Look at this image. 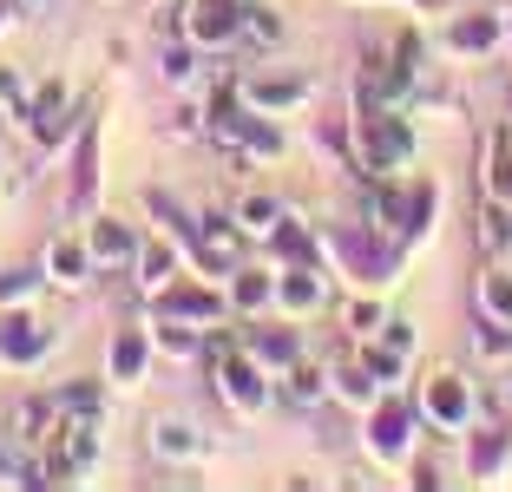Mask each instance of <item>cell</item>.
Listing matches in <instances>:
<instances>
[{"mask_svg": "<svg viewBox=\"0 0 512 492\" xmlns=\"http://www.w3.org/2000/svg\"><path fill=\"white\" fill-rule=\"evenodd\" d=\"M243 40L250 46H283V14L270 0H243Z\"/></svg>", "mask_w": 512, "mask_h": 492, "instance_id": "cell-37", "label": "cell"}, {"mask_svg": "<svg viewBox=\"0 0 512 492\" xmlns=\"http://www.w3.org/2000/svg\"><path fill=\"white\" fill-rule=\"evenodd\" d=\"M53 401H60V414H106V401H112V388H106V374L99 381H66V388H53Z\"/></svg>", "mask_w": 512, "mask_h": 492, "instance_id": "cell-35", "label": "cell"}, {"mask_svg": "<svg viewBox=\"0 0 512 492\" xmlns=\"http://www.w3.org/2000/svg\"><path fill=\"white\" fill-rule=\"evenodd\" d=\"M263 250L276 256V263H322V230H309L296 217V210H289L283 224L270 230V237H263Z\"/></svg>", "mask_w": 512, "mask_h": 492, "instance_id": "cell-28", "label": "cell"}, {"mask_svg": "<svg viewBox=\"0 0 512 492\" xmlns=\"http://www.w3.org/2000/svg\"><path fill=\"white\" fill-rule=\"evenodd\" d=\"M151 361H158V342H151V322H119L106 342V388L112 394H138L145 388Z\"/></svg>", "mask_w": 512, "mask_h": 492, "instance_id": "cell-14", "label": "cell"}, {"mask_svg": "<svg viewBox=\"0 0 512 492\" xmlns=\"http://www.w3.org/2000/svg\"><path fill=\"white\" fill-rule=\"evenodd\" d=\"M506 53H512V0H506Z\"/></svg>", "mask_w": 512, "mask_h": 492, "instance_id": "cell-43", "label": "cell"}, {"mask_svg": "<svg viewBox=\"0 0 512 492\" xmlns=\"http://www.w3.org/2000/svg\"><path fill=\"white\" fill-rule=\"evenodd\" d=\"M421 401L401 388H388L375 407H362V453L375 466H407L414 453H421Z\"/></svg>", "mask_w": 512, "mask_h": 492, "instance_id": "cell-6", "label": "cell"}, {"mask_svg": "<svg viewBox=\"0 0 512 492\" xmlns=\"http://www.w3.org/2000/svg\"><path fill=\"white\" fill-rule=\"evenodd\" d=\"M381 394H388V388H381V374L362 361V348H355V355H335V361H329V407H348V414H362V407H375Z\"/></svg>", "mask_w": 512, "mask_h": 492, "instance_id": "cell-23", "label": "cell"}, {"mask_svg": "<svg viewBox=\"0 0 512 492\" xmlns=\"http://www.w3.org/2000/svg\"><path fill=\"white\" fill-rule=\"evenodd\" d=\"M348 158L362 178H381V171H407V164L421 158V125L407 105H362L348 99Z\"/></svg>", "mask_w": 512, "mask_h": 492, "instance_id": "cell-2", "label": "cell"}, {"mask_svg": "<svg viewBox=\"0 0 512 492\" xmlns=\"http://www.w3.org/2000/svg\"><path fill=\"white\" fill-rule=\"evenodd\" d=\"M224 289H230V309L237 315H270L276 309V269L270 263H250V256H243L224 276Z\"/></svg>", "mask_w": 512, "mask_h": 492, "instance_id": "cell-25", "label": "cell"}, {"mask_svg": "<svg viewBox=\"0 0 512 492\" xmlns=\"http://www.w3.org/2000/svg\"><path fill=\"white\" fill-rule=\"evenodd\" d=\"M440 46H447L453 60H493V53H506V7H473V14H453L447 33H440Z\"/></svg>", "mask_w": 512, "mask_h": 492, "instance_id": "cell-18", "label": "cell"}, {"mask_svg": "<svg viewBox=\"0 0 512 492\" xmlns=\"http://www.w3.org/2000/svg\"><path fill=\"white\" fill-rule=\"evenodd\" d=\"M27 79L14 73V66H0V112H7V119H27Z\"/></svg>", "mask_w": 512, "mask_h": 492, "instance_id": "cell-39", "label": "cell"}, {"mask_svg": "<svg viewBox=\"0 0 512 492\" xmlns=\"http://www.w3.org/2000/svg\"><path fill=\"white\" fill-rule=\"evenodd\" d=\"M86 250H92V263H99V276H112V269H132L138 230L125 224L119 210H92V217H86Z\"/></svg>", "mask_w": 512, "mask_h": 492, "instance_id": "cell-22", "label": "cell"}, {"mask_svg": "<svg viewBox=\"0 0 512 492\" xmlns=\"http://www.w3.org/2000/svg\"><path fill=\"white\" fill-rule=\"evenodd\" d=\"M388 296L381 289H355V296H342V328H348V342H375L381 328H388Z\"/></svg>", "mask_w": 512, "mask_h": 492, "instance_id": "cell-30", "label": "cell"}, {"mask_svg": "<svg viewBox=\"0 0 512 492\" xmlns=\"http://www.w3.org/2000/svg\"><path fill=\"white\" fill-rule=\"evenodd\" d=\"M145 302H151V315H178V322H197V328H224L237 315L230 309V289L217 276H178V283H165Z\"/></svg>", "mask_w": 512, "mask_h": 492, "instance_id": "cell-10", "label": "cell"}, {"mask_svg": "<svg viewBox=\"0 0 512 492\" xmlns=\"http://www.w3.org/2000/svg\"><path fill=\"white\" fill-rule=\"evenodd\" d=\"M211 447H217V440L197 427L191 414H151L145 420V453H151V460H165V466H204Z\"/></svg>", "mask_w": 512, "mask_h": 492, "instance_id": "cell-16", "label": "cell"}, {"mask_svg": "<svg viewBox=\"0 0 512 492\" xmlns=\"http://www.w3.org/2000/svg\"><path fill=\"white\" fill-rule=\"evenodd\" d=\"M355 7H407V14H440L447 0H355Z\"/></svg>", "mask_w": 512, "mask_h": 492, "instance_id": "cell-40", "label": "cell"}, {"mask_svg": "<svg viewBox=\"0 0 512 492\" xmlns=\"http://www.w3.org/2000/svg\"><path fill=\"white\" fill-rule=\"evenodd\" d=\"M184 263H191V256H184L178 237H165V230L138 237V256H132V283H138V296H158L165 283H178Z\"/></svg>", "mask_w": 512, "mask_h": 492, "instance_id": "cell-21", "label": "cell"}, {"mask_svg": "<svg viewBox=\"0 0 512 492\" xmlns=\"http://www.w3.org/2000/svg\"><path fill=\"white\" fill-rule=\"evenodd\" d=\"M46 355H60V322H46L33 302H0V368L33 374Z\"/></svg>", "mask_w": 512, "mask_h": 492, "instance_id": "cell-8", "label": "cell"}, {"mask_svg": "<svg viewBox=\"0 0 512 492\" xmlns=\"http://www.w3.org/2000/svg\"><path fill=\"white\" fill-rule=\"evenodd\" d=\"M276 401H289V407H329V361H309L302 355L296 368H283L276 374Z\"/></svg>", "mask_w": 512, "mask_h": 492, "instance_id": "cell-27", "label": "cell"}, {"mask_svg": "<svg viewBox=\"0 0 512 492\" xmlns=\"http://www.w3.org/2000/svg\"><path fill=\"white\" fill-rule=\"evenodd\" d=\"M460 440H467V479L473 486H493L512 466V401H480V420Z\"/></svg>", "mask_w": 512, "mask_h": 492, "instance_id": "cell-9", "label": "cell"}, {"mask_svg": "<svg viewBox=\"0 0 512 492\" xmlns=\"http://www.w3.org/2000/svg\"><path fill=\"white\" fill-rule=\"evenodd\" d=\"M40 269H46V289H66V296H79V289H92V276H99V263H92L86 250V230H66V237H53L40 250Z\"/></svg>", "mask_w": 512, "mask_h": 492, "instance_id": "cell-19", "label": "cell"}, {"mask_svg": "<svg viewBox=\"0 0 512 492\" xmlns=\"http://www.w3.org/2000/svg\"><path fill=\"white\" fill-rule=\"evenodd\" d=\"M46 7H60V0H20V14H46Z\"/></svg>", "mask_w": 512, "mask_h": 492, "instance_id": "cell-42", "label": "cell"}, {"mask_svg": "<svg viewBox=\"0 0 512 492\" xmlns=\"http://www.w3.org/2000/svg\"><path fill=\"white\" fill-rule=\"evenodd\" d=\"M92 119V99H79V86L73 79H40L33 86V99H27V138H33V151L40 158H60V151H73V132Z\"/></svg>", "mask_w": 512, "mask_h": 492, "instance_id": "cell-5", "label": "cell"}, {"mask_svg": "<svg viewBox=\"0 0 512 492\" xmlns=\"http://www.w3.org/2000/svg\"><path fill=\"white\" fill-rule=\"evenodd\" d=\"M480 191H486V197H499V204H512V119H499V125H493V138H486Z\"/></svg>", "mask_w": 512, "mask_h": 492, "instance_id": "cell-29", "label": "cell"}, {"mask_svg": "<svg viewBox=\"0 0 512 492\" xmlns=\"http://www.w3.org/2000/svg\"><path fill=\"white\" fill-rule=\"evenodd\" d=\"M40 289H46L40 256H33V263H7V269H0V302H33Z\"/></svg>", "mask_w": 512, "mask_h": 492, "instance_id": "cell-38", "label": "cell"}, {"mask_svg": "<svg viewBox=\"0 0 512 492\" xmlns=\"http://www.w3.org/2000/svg\"><path fill=\"white\" fill-rule=\"evenodd\" d=\"M53 447L66 453L73 479H92V473H99V460H106V414H60Z\"/></svg>", "mask_w": 512, "mask_h": 492, "instance_id": "cell-20", "label": "cell"}, {"mask_svg": "<svg viewBox=\"0 0 512 492\" xmlns=\"http://www.w3.org/2000/svg\"><path fill=\"white\" fill-rule=\"evenodd\" d=\"M138 204H145L151 230H165V237H178V243H184V256H197V237H204V230H197V210H184L171 184H145V191H138Z\"/></svg>", "mask_w": 512, "mask_h": 492, "instance_id": "cell-24", "label": "cell"}, {"mask_svg": "<svg viewBox=\"0 0 512 492\" xmlns=\"http://www.w3.org/2000/svg\"><path fill=\"white\" fill-rule=\"evenodd\" d=\"M355 348H362V361H368V368L381 374V388H401V381H407V361H414L407 348L381 342V335H375V342H355Z\"/></svg>", "mask_w": 512, "mask_h": 492, "instance_id": "cell-36", "label": "cell"}, {"mask_svg": "<svg viewBox=\"0 0 512 492\" xmlns=\"http://www.w3.org/2000/svg\"><path fill=\"white\" fill-rule=\"evenodd\" d=\"M322 263H329L348 289H388L407 269V256L362 217V224H322Z\"/></svg>", "mask_w": 512, "mask_h": 492, "instance_id": "cell-3", "label": "cell"}, {"mask_svg": "<svg viewBox=\"0 0 512 492\" xmlns=\"http://www.w3.org/2000/svg\"><path fill=\"white\" fill-rule=\"evenodd\" d=\"M99 132H106V99L92 105V119L73 132V191H66V210H73V217H92V210H99V178H106Z\"/></svg>", "mask_w": 512, "mask_h": 492, "instance_id": "cell-15", "label": "cell"}, {"mask_svg": "<svg viewBox=\"0 0 512 492\" xmlns=\"http://www.w3.org/2000/svg\"><path fill=\"white\" fill-rule=\"evenodd\" d=\"M506 119H512V99H506Z\"/></svg>", "mask_w": 512, "mask_h": 492, "instance_id": "cell-44", "label": "cell"}, {"mask_svg": "<svg viewBox=\"0 0 512 492\" xmlns=\"http://www.w3.org/2000/svg\"><path fill=\"white\" fill-rule=\"evenodd\" d=\"M473 309L512 322V263H499V256L480 263V276H473Z\"/></svg>", "mask_w": 512, "mask_h": 492, "instance_id": "cell-32", "label": "cell"}, {"mask_svg": "<svg viewBox=\"0 0 512 492\" xmlns=\"http://www.w3.org/2000/svg\"><path fill=\"white\" fill-rule=\"evenodd\" d=\"M158 73H165L178 92H191V86H197V73H204V53H197V46L178 33V40H171L165 53H158Z\"/></svg>", "mask_w": 512, "mask_h": 492, "instance_id": "cell-34", "label": "cell"}, {"mask_svg": "<svg viewBox=\"0 0 512 492\" xmlns=\"http://www.w3.org/2000/svg\"><path fill=\"white\" fill-rule=\"evenodd\" d=\"M440 210H447L440 178H414V184H407L401 171H381V178H368V224H375L401 256H421L427 243H434Z\"/></svg>", "mask_w": 512, "mask_h": 492, "instance_id": "cell-1", "label": "cell"}, {"mask_svg": "<svg viewBox=\"0 0 512 492\" xmlns=\"http://www.w3.org/2000/svg\"><path fill=\"white\" fill-rule=\"evenodd\" d=\"M414 401H421V420H427L434 433L460 440V433L480 420V401H486V394L467 381V368H453V361H434V368L414 381Z\"/></svg>", "mask_w": 512, "mask_h": 492, "instance_id": "cell-7", "label": "cell"}, {"mask_svg": "<svg viewBox=\"0 0 512 492\" xmlns=\"http://www.w3.org/2000/svg\"><path fill=\"white\" fill-rule=\"evenodd\" d=\"M204 361H211V394L230 407V414L256 420V414H270V407H276V374L263 368L243 342H211Z\"/></svg>", "mask_w": 512, "mask_h": 492, "instance_id": "cell-4", "label": "cell"}, {"mask_svg": "<svg viewBox=\"0 0 512 492\" xmlns=\"http://www.w3.org/2000/svg\"><path fill=\"white\" fill-rule=\"evenodd\" d=\"M237 92H243V105L270 112V119H289V112H302V105L316 99L309 73H289V66H256L250 79H237Z\"/></svg>", "mask_w": 512, "mask_h": 492, "instance_id": "cell-17", "label": "cell"}, {"mask_svg": "<svg viewBox=\"0 0 512 492\" xmlns=\"http://www.w3.org/2000/svg\"><path fill=\"white\" fill-rule=\"evenodd\" d=\"M230 217L243 224V237H250V243H263V237H270V230L289 217V204H283V191H263V184H250V191L230 197Z\"/></svg>", "mask_w": 512, "mask_h": 492, "instance_id": "cell-26", "label": "cell"}, {"mask_svg": "<svg viewBox=\"0 0 512 492\" xmlns=\"http://www.w3.org/2000/svg\"><path fill=\"white\" fill-rule=\"evenodd\" d=\"M178 33L197 46V53L243 46V0H184L178 7Z\"/></svg>", "mask_w": 512, "mask_h": 492, "instance_id": "cell-13", "label": "cell"}, {"mask_svg": "<svg viewBox=\"0 0 512 492\" xmlns=\"http://www.w3.org/2000/svg\"><path fill=\"white\" fill-rule=\"evenodd\" d=\"M204 335H211V328L178 322V315H151V342H158L165 361H197V355H204Z\"/></svg>", "mask_w": 512, "mask_h": 492, "instance_id": "cell-31", "label": "cell"}, {"mask_svg": "<svg viewBox=\"0 0 512 492\" xmlns=\"http://www.w3.org/2000/svg\"><path fill=\"white\" fill-rule=\"evenodd\" d=\"M14 14H20V0H0V33L14 27Z\"/></svg>", "mask_w": 512, "mask_h": 492, "instance_id": "cell-41", "label": "cell"}, {"mask_svg": "<svg viewBox=\"0 0 512 492\" xmlns=\"http://www.w3.org/2000/svg\"><path fill=\"white\" fill-rule=\"evenodd\" d=\"M473 355L493 361V368H506V361H512V322H499V315H480V309H473Z\"/></svg>", "mask_w": 512, "mask_h": 492, "instance_id": "cell-33", "label": "cell"}, {"mask_svg": "<svg viewBox=\"0 0 512 492\" xmlns=\"http://www.w3.org/2000/svg\"><path fill=\"white\" fill-rule=\"evenodd\" d=\"M335 302V269L329 263H276V315L316 322Z\"/></svg>", "mask_w": 512, "mask_h": 492, "instance_id": "cell-11", "label": "cell"}, {"mask_svg": "<svg viewBox=\"0 0 512 492\" xmlns=\"http://www.w3.org/2000/svg\"><path fill=\"white\" fill-rule=\"evenodd\" d=\"M243 348H250L256 361H263V368L270 374H283V368H296L302 355H309V342H302V322L296 315H243V335H237Z\"/></svg>", "mask_w": 512, "mask_h": 492, "instance_id": "cell-12", "label": "cell"}]
</instances>
